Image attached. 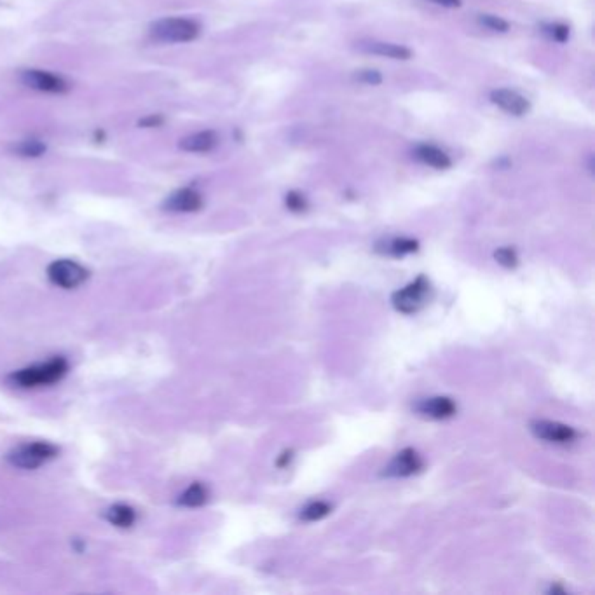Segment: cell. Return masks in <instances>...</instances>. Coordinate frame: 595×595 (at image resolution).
I'll return each instance as SVG.
<instances>
[{
	"label": "cell",
	"instance_id": "cell-11",
	"mask_svg": "<svg viewBox=\"0 0 595 595\" xmlns=\"http://www.w3.org/2000/svg\"><path fill=\"white\" fill-rule=\"evenodd\" d=\"M357 50L389 59H409L412 56V51L409 47L402 46V44L384 42V40H360L357 42Z\"/></svg>",
	"mask_w": 595,
	"mask_h": 595
},
{
	"label": "cell",
	"instance_id": "cell-5",
	"mask_svg": "<svg viewBox=\"0 0 595 595\" xmlns=\"http://www.w3.org/2000/svg\"><path fill=\"white\" fill-rule=\"evenodd\" d=\"M47 278L54 283L56 287L72 290V288L81 287L88 279V271L81 264L74 260H54L47 267Z\"/></svg>",
	"mask_w": 595,
	"mask_h": 595
},
{
	"label": "cell",
	"instance_id": "cell-9",
	"mask_svg": "<svg viewBox=\"0 0 595 595\" xmlns=\"http://www.w3.org/2000/svg\"><path fill=\"white\" fill-rule=\"evenodd\" d=\"M422 470V459L414 449H403L400 451L391 463L384 468L386 477H410V475L417 473Z\"/></svg>",
	"mask_w": 595,
	"mask_h": 595
},
{
	"label": "cell",
	"instance_id": "cell-13",
	"mask_svg": "<svg viewBox=\"0 0 595 595\" xmlns=\"http://www.w3.org/2000/svg\"><path fill=\"white\" fill-rule=\"evenodd\" d=\"M220 138L213 129L197 131V133L189 134V137L182 138L180 149L185 152H194V154H203L209 152L219 145Z\"/></svg>",
	"mask_w": 595,
	"mask_h": 595
},
{
	"label": "cell",
	"instance_id": "cell-25",
	"mask_svg": "<svg viewBox=\"0 0 595 595\" xmlns=\"http://www.w3.org/2000/svg\"><path fill=\"white\" fill-rule=\"evenodd\" d=\"M429 2L437 4V6L449 7V9H454V7L461 6V0H429Z\"/></svg>",
	"mask_w": 595,
	"mask_h": 595
},
{
	"label": "cell",
	"instance_id": "cell-23",
	"mask_svg": "<svg viewBox=\"0 0 595 595\" xmlns=\"http://www.w3.org/2000/svg\"><path fill=\"white\" fill-rule=\"evenodd\" d=\"M287 207L291 212H304L308 208V203H306V197L301 192H290L287 196Z\"/></svg>",
	"mask_w": 595,
	"mask_h": 595
},
{
	"label": "cell",
	"instance_id": "cell-12",
	"mask_svg": "<svg viewBox=\"0 0 595 595\" xmlns=\"http://www.w3.org/2000/svg\"><path fill=\"white\" fill-rule=\"evenodd\" d=\"M415 410L421 415H426V417L447 419L456 414L458 407H456V403L452 402L451 398H447V396H433V398L421 400V402L415 405Z\"/></svg>",
	"mask_w": 595,
	"mask_h": 595
},
{
	"label": "cell",
	"instance_id": "cell-10",
	"mask_svg": "<svg viewBox=\"0 0 595 595\" xmlns=\"http://www.w3.org/2000/svg\"><path fill=\"white\" fill-rule=\"evenodd\" d=\"M164 208L175 213H192L203 208V196L194 189H178L164 201Z\"/></svg>",
	"mask_w": 595,
	"mask_h": 595
},
{
	"label": "cell",
	"instance_id": "cell-15",
	"mask_svg": "<svg viewBox=\"0 0 595 595\" xmlns=\"http://www.w3.org/2000/svg\"><path fill=\"white\" fill-rule=\"evenodd\" d=\"M419 248V243L415 239L410 238H395L389 239V241L383 243V245H377V252L384 253V255L391 257H403L407 253H412Z\"/></svg>",
	"mask_w": 595,
	"mask_h": 595
},
{
	"label": "cell",
	"instance_id": "cell-4",
	"mask_svg": "<svg viewBox=\"0 0 595 595\" xmlns=\"http://www.w3.org/2000/svg\"><path fill=\"white\" fill-rule=\"evenodd\" d=\"M56 454H58V449L54 445L46 444V441H33V444H25L14 449L9 454V461L11 465L23 468V470H33L56 458Z\"/></svg>",
	"mask_w": 595,
	"mask_h": 595
},
{
	"label": "cell",
	"instance_id": "cell-19",
	"mask_svg": "<svg viewBox=\"0 0 595 595\" xmlns=\"http://www.w3.org/2000/svg\"><path fill=\"white\" fill-rule=\"evenodd\" d=\"M14 151L21 157H40L46 152V145L40 140H23L16 145Z\"/></svg>",
	"mask_w": 595,
	"mask_h": 595
},
{
	"label": "cell",
	"instance_id": "cell-20",
	"mask_svg": "<svg viewBox=\"0 0 595 595\" xmlns=\"http://www.w3.org/2000/svg\"><path fill=\"white\" fill-rule=\"evenodd\" d=\"M478 23L484 25L485 28L492 30V32H499V33L508 32V28H510L503 18L494 16V14H480V16H478Z\"/></svg>",
	"mask_w": 595,
	"mask_h": 595
},
{
	"label": "cell",
	"instance_id": "cell-6",
	"mask_svg": "<svg viewBox=\"0 0 595 595\" xmlns=\"http://www.w3.org/2000/svg\"><path fill=\"white\" fill-rule=\"evenodd\" d=\"M21 84L28 89L40 93H51V95H62L70 89V84L62 76L47 72V70L28 69L20 74Z\"/></svg>",
	"mask_w": 595,
	"mask_h": 595
},
{
	"label": "cell",
	"instance_id": "cell-7",
	"mask_svg": "<svg viewBox=\"0 0 595 595\" xmlns=\"http://www.w3.org/2000/svg\"><path fill=\"white\" fill-rule=\"evenodd\" d=\"M531 432L540 440L550 441V444H571L578 439V433L571 426L555 421H534L531 422Z\"/></svg>",
	"mask_w": 595,
	"mask_h": 595
},
{
	"label": "cell",
	"instance_id": "cell-2",
	"mask_svg": "<svg viewBox=\"0 0 595 595\" xmlns=\"http://www.w3.org/2000/svg\"><path fill=\"white\" fill-rule=\"evenodd\" d=\"M67 370H69V363L65 358H52L46 363H39V365L20 370L11 379L20 388H39L59 381L65 376Z\"/></svg>",
	"mask_w": 595,
	"mask_h": 595
},
{
	"label": "cell",
	"instance_id": "cell-1",
	"mask_svg": "<svg viewBox=\"0 0 595 595\" xmlns=\"http://www.w3.org/2000/svg\"><path fill=\"white\" fill-rule=\"evenodd\" d=\"M201 25L190 18H163L151 26V35L159 42L185 44L200 37Z\"/></svg>",
	"mask_w": 595,
	"mask_h": 595
},
{
	"label": "cell",
	"instance_id": "cell-26",
	"mask_svg": "<svg viewBox=\"0 0 595 595\" xmlns=\"http://www.w3.org/2000/svg\"><path fill=\"white\" fill-rule=\"evenodd\" d=\"M161 122H163V119L161 117H149L145 119V121H141V126H159Z\"/></svg>",
	"mask_w": 595,
	"mask_h": 595
},
{
	"label": "cell",
	"instance_id": "cell-14",
	"mask_svg": "<svg viewBox=\"0 0 595 595\" xmlns=\"http://www.w3.org/2000/svg\"><path fill=\"white\" fill-rule=\"evenodd\" d=\"M415 157H417L421 163H424L426 166H432L435 170H447L451 168L452 161L451 157L447 156V152H444L441 149L435 147V145L422 144L415 147Z\"/></svg>",
	"mask_w": 595,
	"mask_h": 595
},
{
	"label": "cell",
	"instance_id": "cell-17",
	"mask_svg": "<svg viewBox=\"0 0 595 595\" xmlns=\"http://www.w3.org/2000/svg\"><path fill=\"white\" fill-rule=\"evenodd\" d=\"M107 520L114 526L126 529V527H131L134 524V512L133 508L126 507V504H114L107 512Z\"/></svg>",
	"mask_w": 595,
	"mask_h": 595
},
{
	"label": "cell",
	"instance_id": "cell-24",
	"mask_svg": "<svg viewBox=\"0 0 595 595\" xmlns=\"http://www.w3.org/2000/svg\"><path fill=\"white\" fill-rule=\"evenodd\" d=\"M546 32H548L550 37H552L553 40H557V42H566L567 37H570V28L562 23L550 25L548 28H546Z\"/></svg>",
	"mask_w": 595,
	"mask_h": 595
},
{
	"label": "cell",
	"instance_id": "cell-22",
	"mask_svg": "<svg viewBox=\"0 0 595 595\" xmlns=\"http://www.w3.org/2000/svg\"><path fill=\"white\" fill-rule=\"evenodd\" d=\"M354 79H357L358 82H363V84L369 86H377L383 82V76H381L377 70H358V72L354 74Z\"/></svg>",
	"mask_w": 595,
	"mask_h": 595
},
{
	"label": "cell",
	"instance_id": "cell-8",
	"mask_svg": "<svg viewBox=\"0 0 595 595\" xmlns=\"http://www.w3.org/2000/svg\"><path fill=\"white\" fill-rule=\"evenodd\" d=\"M491 102L499 107L501 110H504L507 114L515 115V117H522V115L529 114L531 103L526 96H522L520 93L514 91V89H494L491 91Z\"/></svg>",
	"mask_w": 595,
	"mask_h": 595
},
{
	"label": "cell",
	"instance_id": "cell-21",
	"mask_svg": "<svg viewBox=\"0 0 595 595\" xmlns=\"http://www.w3.org/2000/svg\"><path fill=\"white\" fill-rule=\"evenodd\" d=\"M494 259L499 262L504 267H515L519 264L517 252L514 248H499L494 252Z\"/></svg>",
	"mask_w": 595,
	"mask_h": 595
},
{
	"label": "cell",
	"instance_id": "cell-18",
	"mask_svg": "<svg viewBox=\"0 0 595 595\" xmlns=\"http://www.w3.org/2000/svg\"><path fill=\"white\" fill-rule=\"evenodd\" d=\"M330 512H332V507L328 503H325V501H313V503H309L308 507L302 508L301 519L306 520V522H314V520L327 517Z\"/></svg>",
	"mask_w": 595,
	"mask_h": 595
},
{
	"label": "cell",
	"instance_id": "cell-16",
	"mask_svg": "<svg viewBox=\"0 0 595 595\" xmlns=\"http://www.w3.org/2000/svg\"><path fill=\"white\" fill-rule=\"evenodd\" d=\"M208 501V491L207 487H204L203 484H192L190 487H187L183 494L180 496V499H178V503L182 504V507H189V508H196V507H201V504H204Z\"/></svg>",
	"mask_w": 595,
	"mask_h": 595
},
{
	"label": "cell",
	"instance_id": "cell-3",
	"mask_svg": "<svg viewBox=\"0 0 595 595\" xmlns=\"http://www.w3.org/2000/svg\"><path fill=\"white\" fill-rule=\"evenodd\" d=\"M429 291H432V285H429L428 278L419 276L415 282L409 283V285L402 288V290L395 291L391 297V302L393 306H395V309L400 311V313L414 314L428 302Z\"/></svg>",
	"mask_w": 595,
	"mask_h": 595
}]
</instances>
